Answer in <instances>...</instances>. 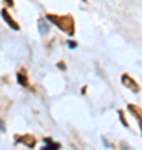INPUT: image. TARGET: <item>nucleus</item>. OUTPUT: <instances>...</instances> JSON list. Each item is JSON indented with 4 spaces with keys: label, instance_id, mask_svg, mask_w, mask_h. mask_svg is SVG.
Returning <instances> with one entry per match:
<instances>
[{
    "label": "nucleus",
    "instance_id": "5",
    "mask_svg": "<svg viewBox=\"0 0 142 150\" xmlns=\"http://www.w3.org/2000/svg\"><path fill=\"white\" fill-rule=\"evenodd\" d=\"M129 112H131L132 115L139 120V125H141V130H142V112L136 107V105H129Z\"/></svg>",
    "mask_w": 142,
    "mask_h": 150
},
{
    "label": "nucleus",
    "instance_id": "6",
    "mask_svg": "<svg viewBox=\"0 0 142 150\" xmlns=\"http://www.w3.org/2000/svg\"><path fill=\"white\" fill-rule=\"evenodd\" d=\"M38 28H40V33H42V35H47V33H49V25H47L44 20H38Z\"/></svg>",
    "mask_w": 142,
    "mask_h": 150
},
{
    "label": "nucleus",
    "instance_id": "3",
    "mask_svg": "<svg viewBox=\"0 0 142 150\" xmlns=\"http://www.w3.org/2000/svg\"><path fill=\"white\" fill-rule=\"evenodd\" d=\"M2 17H4V20H5L7 23H9L12 28H13V30H18V23H17V22L13 20L10 15H9V12H7V10H2Z\"/></svg>",
    "mask_w": 142,
    "mask_h": 150
},
{
    "label": "nucleus",
    "instance_id": "8",
    "mask_svg": "<svg viewBox=\"0 0 142 150\" xmlns=\"http://www.w3.org/2000/svg\"><path fill=\"white\" fill-rule=\"evenodd\" d=\"M17 79H18V83H20V85H27V77H23L22 74H18Z\"/></svg>",
    "mask_w": 142,
    "mask_h": 150
},
{
    "label": "nucleus",
    "instance_id": "2",
    "mask_svg": "<svg viewBox=\"0 0 142 150\" xmlns=\"http://www.w3.org/2000/svg\"><path fill=\"white\" fill-rule=\"evenodd\" d=\"M122 82H124V85L129 87V88H132L134 92H139V85H137L136 82L132 80L129 75H122Z\"/></svg>",
    "mask_w": 142,
    "mask_h": 150
},
{
    "label": "nucleus",
    "instance_id": "9",
    "mask_svg": "<svg viewBox=\"0 0 142 150\" xmlns=\"http://www.w3.org/2000/svg\"><path fill=\"white\" fill-rule=\"evenodd\" d=\"M5 4L7 5H13V0H5Z\"/></svg>",
    "mask_w": 142,
    "mask_h": 150
},
{
    "label": "nucleus",
    "instance_id": "7",
    "mask_svg": "<svg viewBox=\"0 0 142 150\" xmlns=\"http://www.w3.org/2000/svg\"><path fill=\"white\" fill-rule=\"evenodd\" d=\"M59 147H60L59 144H54L50 139H45V147L44 149H59Z\"/></svg>",
    "mask_w": 142,
    "mask_h": 150
},
{
    "label": "nucleus",
    "instance_id": "1",
    "mask_svg": "<svg viewBox=\"0 0 142 150\" xmlns=\"http://www.w3.org/2000/svg\"><path fill=\"white\" fill-rule=\"evenodd\" d=\"M52 23H55L60 30H64L67 33H74V18L70 15H47Z\"/></svg>",
    "mask_w": 142,
    "mask_h": 150
},
{
    "label": "nucleus",
    "instance_id": "10",
    "mask_svg": "<svg viewBox=\"0 0 142 150\" xmlns=\"http://www.w3.org/2000/svg\"><path fill=\"white\" fill-rule=\"evenodd\" d=\"M0 130H2V132L5 130V127H4V123H2V120H0Z\"/></svg>",
    "mask_w": 142,
    "mask_h": 150
},
{
    "label": "nucleus",
    "instance_id": "4",
    "mask_svg": "<svg viewBox=\"0 0 142 150\" xmlns=\"http://www.w3.org/2000/svg\"><path fill=\"white\" fill-rule=\"evenodd\" d=\"M25 144L27 147H35V139L33 137H30V135H25V137H18L17 139V144Z\"/></svg>",
    "mask_w": 142,
    "mask_h": 150
}]
</instances>
